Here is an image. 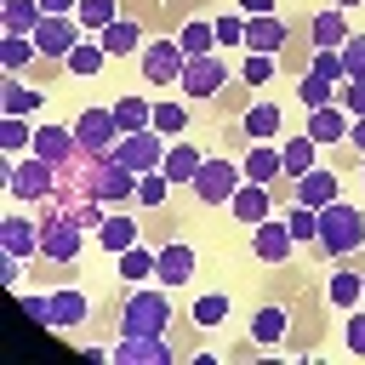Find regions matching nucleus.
I'll list each match as a JSON object with an SVG mask.
<instances>
[{"label": "nucleus", "mask_w": 365, "mask_h": 365, "mask_svg": "<svg viewBox=\"0 0 365 365\" xmlns=\"http://www.w3.org/2000/svg\"><path fill=\"white\" fill-rule=\"evenodd\" d=\"M68 171H80V188H86V194H97L103 205H114V200H131V194H137V171H131V165H120L114 154H80Z\"/></svg>", "instance_id": "nucleus-1"}, {"label": "nucleus", "mask_w": 365, "mask_h": 365, "mask_svg": "<svg viewBox=\"0 0 365 365\" xmlns=\"http://www.w3.org/2000/svg\"><path fill=\"white\" fill-rule=\"evenodd\" d=\"M359 245H365V211L348 205V200L319 205V251L325 257H354Z\"/></svg>", "instance_id": "nucleus-2"}, {"label": "nucleus", "mask_w": 365, "mask_h": 365, "mask_svg": "<svg viewBox=\"0 0 365 365\" xmlns=\"http://www.w3.org/2000/svg\"><path fill=\"white\" fill-rule=\"evenodd\" d=\"M165 325H171V297L137 285L131 302L120 308V331H125V336H165Z\"/></svg>", "instance_id": "nucleus-3"}, {"label": "nucleus", "mask_w": 365, "mask_h": 365, "mask_svg": "<svg viewBox=\"0 0 365 365\" xmlns=\"http://www.w3.org/2000/svg\"><path fill=\"white\" fill-rule=\"evenodd\" d=\"M240 177H245V171H240L234 160H205V165L194 171V200H200V205H228L234 188H240Z\"/></svg>", "instance_id": "nucleus-4"}, {"label": "nucleus", "mask_w": 365, "mask_h": 365, "mask_svg": "<svg viewBox=\"0 0 365 365\" xmlns=\"http://www.w3.org/2000/svg\"><path fill=\"white\" fill-rule=\"evenodd\" d=\"M74 137H80V154H114V143H120L125 131H120L114 108H86V114L74 120Z\"/></svg>", "instance_id": "nucleus-5"}, {"label": "nucleus", "mask_w": 365, "mask_h": 365, "mask_svg": "<svg viewBox=\"0 0 365 365\" xmlns=\"http://www.w3.org/2000/svg\"><path fill=\"white\" fill-rule=\"evenodd\" d=\"M182 63H188V51L177 40H148L143 46V80L148 86H177L182 80Z\"/></svg>", "instance_id": "nucleus-6"}, {"label": "nucleus", "mask_w": 365, "mask_h": 365, "mask_svg": "<svg viewBox=\"0 0 365 365\" xmlns=\"http://www.w3.org/2000/svg\"><path fill=\"white\" fill-rule=\"evenodd\" d=\"M177 86H182V97H217V91L228 86V63H222L217 51H205V57H188Z\"/></svg>", "instance_id": "nucleus-7"}, {"label": "nucleus", "mask_w": 365, "mask_h": 365, "mask_svg": "<svg viewBox=\"0 0 365 365\" xmlns=\"http://www.w3.org/2000/svg\"><path fill=\"white\" fill-rule=\"evenodd\" d=\"M114 160H120V165H131V171L143 177V171H160L165 143H160V131H154V125H148V131H125V137L114 143Z\"/></svg>", "instance_id": "nucleus-8"}, {"label": "nucleus", "mask_w": 365, "mask_h": 365, "mask_svg": "<svg viewBox=\"0 0 365 365\" xmlns=\"http://www.w3.org/2000/svg\"><path fill=\"white\" fill-rule=\"evenodd\" d=\"M6 182H11L17 200H46V194L57 188V165L40 160V154H29V160H17V165L6 171Z\"/></svg>", "instance_id": "nucleus-9"}, {"label": "nucleus", "mask_w": 365, "mask_h": 365, "mask_svg": "<svg viewBox=\"0 0 365 365\" xmlns=\"http://www.w3.org/2000/svg\"><path fill=\"white\" fill-rule=\"evenodd\" d=\"M29 154H40V160H51L57 171H68L74 160H80V137H74V125H40L34 131V143H29Z\"/></svg>", "instance_id": "nucleus-10"}, {"label": "nucleus", "mask_w": 365, "mask_h": 365, "mask_svg": "<svg viewBox=\"0 0 365 365\" xmlns=\"http://www.w3.org/2000/svg\"><path fill=\"white\" fill-rule=\"evenodd\" d=\"M80 245H86V228L80 222H40V257L46 262H57V268H68L74 257H80Z\"/></svg>", "instance_id": "nucleus-11"}, {"label": "nucleus", "mask_w": 365, "mask_h": 365, "mask_svg": "<svg viewBox=\"0 0 365 365\" xmlns=\"http://www.w3.org/2000/svg\"><path fill=\"white\" fill-rule=\"evenodd\" d=\"M34 46H40V57H51V63H68V51L80 46V23H74V17H40V29H34Z\"/></svg>", "instance_id": "nucleus-12"}, {"label": "nucleus", "mask_w": 365, "mask_h": 365, "mask_svg": "<svg viewBox=\"0 0 365 365\" xmlns=\"http://www.w3.org/2000/svg\"><path fill=\"white\" fill-rule=\"evenodd\" d=\"M291 228H285V217H262L257 228H251V251L262 257V262H285L291 257Z\"/></svg>", "instance_id": "nucleus-13"}, {"label": "nucleus", "mask_w": 365, "mask_h": 365, "mask_svg": "<svg viewBox=\"0 0 365 365\" xmlns=\"http://www.w3.org/2000/svg\"><path fill=\"white\" fill-rule=\"evenodd\" d=\"M154 279H160V285H188V279H194V245L165 240L160 257H154Z\"/></svg>", "instance_id": "nucleus-14"}, {"label": "nucleus", "mask_w": 365, "mask_h": 365, "mask_svg": "<svg viewBox=\"0 0 365 365\" xmlns=\"http://www.w3.org/2000/svg\"><path fill=\"white\" fill-rule=\"evenodd\" d=\"M120 365H171V348H165V336H125L120 331V342L108 348Z\"/></svg>", "instance_id": "nucleus-15"}, {"label": "nucleus", "mask_w": 365, "mask_h": 365, "mask_svg": "<svg viewBox=\"0 0 365 365\" xmlns=\"http://www.w3.org/2000/svg\"><path fill=\"white\" fill-rule=\"evenodd\" d=\"M331 200H342V177H336V171H319V165H314V171L297 177V205H314V211H319V205H331Z\"/></svg>", "instance_id": "nucleus-16"}, {"label": "nucleus", "mask_w": 365, "mask_h": 365, "mask_svg": "<svg viewBox=\"0 0 365 365\" xmlns=\"http://www.w3.org/2000/svg\"><path fill=\"white\" fill-rule=\"evenodd\" d=\"M86 314H91V297H86L80 285H57V291H51V325H57V331H74Z\"/></svg>", "instance_id": "nucleus-17"}, {"label": "nucleus", "mask_w": 365, "mask_h": 365, "mask_svg": "<svg viewBox=\"0 0 365 365\" xmlns=\"http://www.w3.org/2000/svg\"><path fill=\"white\" fill-rule=\"evenodd\" d=\"M228 211H234L245 228H257L262 217H274V211H268V182H240L234 200H228Z\"/></svg>", "instance_id": "nucleus-18"}, {"label": "nucleus", "mask_w": 365, "mask_h": 365, "mask_svg": "<svg viewBox=\"0 0 365 365\" xmlns=\"http://www.w3.org/2000/svg\"><path fill=\"white\" fill-rule=\"evenodd\" d=\"M279 125H285L279 103H251V108H245V120H240V131H245L251 143H274V137H279Z\"/></svg>", "instance_id": "nucleus-19"}, {"label": "nucleus", "mask_w": 365, "mask_h": 365, "mask_svg": "<svg viewBox=\"0 0 365 365\" xmlns=\"http://www.w3.org/2000/svg\"><path fill=\"white\" fill-rule=\"evenodd\" d=\"M200 165H205V154H200L188 137H177V143L165 148V160H160V171H165L171 182H194V171H200Z\"/></svg>", "instance_id": "nucleus-20"}, {"label": "nucleus", "mask_w": 365, "mask_h": 365, "mask_svg": "<svg viewBox=\"0 0 365 365\" xmlns=\"http://www.w3.org/2000/svg\"><path fill=\"white\" fill-rule=\"evenodd\" d=\"M308 34H314V51H342V40H348V23H342V6H331V11H314V23H308Z\"/></svg>", "instance_id": "nucleus-21"}, {"label": "nucleus", "mask_w": 365, "mask_h": 365, "mask_svg": "<svg viewBox=\"0 0 365 365\" xmlns=\"http://www.w3.org/2000/svg\"><path fill=\"white\" fill-rule=\"evenodd\" d=\"M308 137H314V143H348V114H342L336 103L308 108Z\"/></svg>", "instance_id": "nucleus-22"}, {"label": "nucleus", "mask_w": 365, "mask_h": 365, "mask_svg": "<svg viewBox=\"0 0 365 365\" xmlns=\"http://www.w3.org/2000/svg\"><path fill=\"white\" fill-rule=\"evenodd\" d=\"M0 245H6L11 257H34V251H40V222H29V217H6V222H0Z\"/></svg>", "instance_id": "nucleus-23"}, {"label": "nucleus", "mask_w": 365, "mask_h": 365, "mask_svg": "<svg viewBox=\"0 0 365 365\" xmlns=\"http://www.w3.org/2000/svg\"><path fill=\"white\" fill-rule=\"evenodd\" d=\"M97 40H103V51H108V57H131V51H143L137 17H114V23H108V29L97 34Z\"/></svg>", "instance_id": "nucleus-24"}, {"label": "nucleus", "mask_w": 365, "mask_h": 365, "mask_svg": "<svg viewBox=\"0 0 365 365\" xmlns=\"http://www.w3.org/2000/svg\"><path fill=\"white\" fill-rule=\"evenodd\" d=\"M245 46H251V51H274V57H279V46H285V23H279L274 11H268V17H251V23H245Z\"/></svg>", "instance_id": "nucleus-25"}, {"label": "nucleus", "mask_w": 365, "mask_h": 365, "mask_svg": "<svg viewBox=\"0 0 365 365\" xmlns=\"http://www.w3.org/2000/svg\"><path fill=\"white\" fill-rule=\"evenodd\" d=\"M103 63H108L103 40H97V34H80V46L68 51V63H63V68H68V74H80V80H91V74H97Z\"/></svg>", "instance_id": "nucleus-26"}, {"label": "nucleus", "mask_w": 365, "mask_h": 365, "mask_svg": "<svg viewBox=\"0 0 365 365\" xmlns=\"http://www.w3.org/2000/svg\"><path fill=\"white\" fill-rule=\"evenodd\" d=\"M245 182H274V177H285L279 171V148L274 143H251V154H245Z\"/></svg>", "instance_id": "nucleus-27"}, {"label": "nucleus", "mask_w": 365, "mask_h": 365, "mask_svg": "<svg viewBox=\"0 0 365 365\" xmlns=\"http://www.w3.org/2000/svg\"><path fill=\"white\" fill-rule=\"evenodd\" d=\"M114 120H120V131H148V125H154V103L137 97V91H125V97L114 103Z\"/></svg>", "instance_id": "nucleus-28"}, {"label": "nucleus", "mask_w": 365, "mask_h": 365, "mask_svg": "<svg viewBox=\"0 0 365 365\" xmlns=\"http://www.w3.org/2000/svg\"><path fill=\"white\" fill-rule=\"evenodd\" d=\"M325 297H331V308H359V297H365V274L336 268V274H331V285H325Z\"/></svg>", "instance_id": "nucleus-29"}, {"label": "nucleus", "mask_w": 365, "mask_h": 365, "mask_svg": "<svg viewBox=\"0 0 365 365\" xmlns=\"http://www.w3.org/2000/svg\"><path fill=\"white\" fill-rule=\"evenodd\" d=\"M314 148H319V143H314L308 131H302V137H291V143L279 148V171H285V177H302V171H314Z\"/></svg>", "instance_id": "nucleus-30"}, {"label": "nucleus", "mask_w": 365, "mask_h": 365, "mask_svg": "<svg viewBox=\"0 0 365 365\" xmlns=\"http://www.w3.org/2000/svg\"><path fill=\"white\" fill-rule=\"evenodd\" d=\"M97 245L103 251H125V245H137V217H103V228H97Z\"/></svg>", "instance_id": "nucleus-31"}, {"label": "nucleus", "mask_w": 365, "mask_h": 365, "mask_svg": "<svg viewBox=\"0 0 365 365\" xmlns=\"http://www.w3.org/2000/svg\"><path fill=\"white\" fill-rule=\"evenodd\" d=\"M154 257H160V251H148L143 240H137V245H125V251H120V279H131V285L154 279Z\"/></svg>", "instance_id": "nucleus-32"}, {"label": "nucleus", "mask_w": 365, "mask_h": 365, "mask_svg": "<svg viewBox=\"0 0 365 365\" xmlns=\"http://www.w3.org/2000/svg\"><path fill=\"white\" fill-rule=\"evenodd\" d=\"M0 63L17 74V68H29V63H40V46H34V34H6L0 40Z\"/></svg>", "instance_id": "nucleus-33"}, {"label": "nucleus", "mask_w": 365, "mask_h": 365, "mask_svg": "<svg viewBox=\"0 0 365 365\" xmlns=\"http://www.w3.org/2000/svg\"><path fill=\"white\" fill-rule=\"evenodd\" d=\"M40 17H46L40 0H6V17H0V23H6V34H34Z\"/></svg>", "instance_id": "nucleus-34"}, {"label": "nucleus", "mask_w": 365, "mask_h": 365, "mask_svg": "<svg viewBox=\"0 0 365 365\" xmlns=\"http://www.w3.org/2000/svg\"><path fill=\"white\" fill-rule=\"evenodd\" d=\"M297 97H302V108H325V103H336V80H325V74H302L297 80Z\"/></svg>", "instance_id": "nucleus-35"}, {"label": "nucleus", "mask_w": 365, "mask_h": 365, "mask_svg": "<svg viewBox=\"0 0 365 365\" xmlns=\"http://www.w3.org/2000/svg\"><path fill=\"white\" fill-rule=\"evenodd\" d=\"M0 103H6V114H23V120H29V114L40 108V91H34V86H23V80L11 74V80L0 86Z\"/></svg>", "instance_id": "nucleus-36"}, {"label": "nucleus", "mask_w": 365, "mask_h": 365, "mask_svg": "<svg viewBox=\"0 0 365 365\" xmlns=\"http://www.w3.org/2000/svg\"><path fill=\"white\" fill-rule=\"evenodd\" d=\"M285 325H291V319H285V308H274V302H268V308H257V314H251V342H279V336H285Z\"/></svg>", "instance_id": "nucleus-37"}, {"label": "nucleus", "mask_w": 365, "mask_h": 365, "mask_svg": "<svg viewBox=\"0 0 365 365\" xmlns=\"http://www.w3.org/2000/svg\"><path fill=\"white\" fill-rule=\"evenodd\" d=\"M114 17H120V11H114V0H80V6H74V23H80L86 34H103Z\"/></svg>", "instance_id": "nucleus-38"}, {"label": "nucleus", "mask_w": 365, "mask_h": 365, "mask_svg": "<svg viewBox=\"0 0 365 365\" xmlns=\"http://www.w3.org/2000/svg\"><path fill=\"white\" fill-rule=\"evenodd\" d=\"M177 46H182L188 57H205V51L217 46V29H211L205 17H194V23H182V40H177Z\"/></svg>", "instance_id": "nucleus-39"}, {"label": "nucleus", "mask_w": 365, "mask_h": 365, "mask_svg": "<svg viewBox=\"0 0 365 365\" xmlns=\"http://www.w3.org/2000/svg\"><path fill=\"white\" fill-rule=\"evenodd\" d=\"M154 131L160 137H182L188 131V108L182 103H154Z\"/></svg>", "instance_id": "nucleus-40"}, {"label": "nucleus", "mask_w": 365, "mask_h": 365, "mask_svg": "<svg viewBox=\"0 0 365 365\" xmlns=\"http://www.w3.org/2000/svg\"><path fill=\"white\" fill-rule=\"evenodd\" d=\"M274 63H279L274 51H251V57L240 63V80H245V86H268V80H274Z\"/></svg>", "instance_id": "nucleus-41"}, {"label": "nucleus", "mask_w": 365, "mask_h": 365, "mask_svg": "<svg viewBox=\"0 0 365 365\" xmlns=\"http://www.w3.org/2000/svg\"><path fill=\"white\" fill-rule=\"evenodd\" d=\"M29 143H34L29 120H23V114H6V120H0V148H6V154H17V148H29Z\"/></svg>", "instance_id": "nucleus-42"}, {"label": "nucleus", "mask_w": 365, "mask_h": 365, "mask_svg": "<svg viewBox=\"0 0 365 365\" xmlns=\"http://www.w3.org/2000/svg\"><path fill=\"white\" fill-rule=\"evenodd\" d=\"M285 228H291V240H319V211L314 205H291L285 211Z\"/></svg>", "instance_id": "nucleus-43"}, {"label": "nucleus", "mask_w": 365, "mask_h": 365, "mask_svg": "<svg viewBox=\"0 0 365 365\" xmlns=\"http://www.w3.org/2000/svg\"><path fill=\"white\" fill-rule=\"evenodd\" d=\"M222 319H228V297H222V291H205V297L194 302V325L211 331V325H222Z\"/></svg>", "instance_id": "nucleus-44"}, {"label": "nucleus", "mask_w": 365, "mask_h": 365, "mask_svg": "<svg viewBox=\"0 0 365 365\" xmlns=\"http://www.w3.org/2000/svg\"><path fill=\"white\" fill-rule=\"evenodd\" d=\"M165 188H171L165 171H143L137 177V205H165Z\"/></svg>", "instance_id": "nucleus-45"}, {"label": "nucleus", "mask_w": 365, "mask_h": 365, "mask_svg": "<svg viewBox=\"0 0 365 365\" xmlns=\"http://www.w3.org/2000/svg\"><path fill=\"white\" fill-rule=\"evenodd\" d=\"M342 80H365V34L342 40Z\"/></svg>", "instance_id": "nucleus-46"}, {"label": "nucleus", "mask_w": 365, "mask_h": 365, "mask_svg": "<svg viewBox=\"0 0 365 365\" xmlns=\"http://www.w3.org/2000/svg\"><path fill=\"white\" fill-rule=\"evenodd\" d=\"M211 29H217V46H245V17L222 11V17H211Z\"/></svg>", "instance_id": "nucleus-47"}, {"label": "nucleus", "mask_w": 365, "mask_h": 365, "mask_svg": "<svg viewBox=\"0 0 365 365\" xmlns=\"http://www.w3.org/2000/svg\"><path fill=\"white\" fill-rule=\"evenodd\" d=\"M336 108H342L348 120H359V114H365V80H342V91H336Z\"/></svg>", "instance_id": "nucleus-48"}, {"label": "nucleus", "mask_w": 365, "mask_h": 365, "mask_svg": "<svg viewBox=\"0 0 365 365\" xmlns=\"http://www.w3.org/2000/svg\"><path fill=\"white\" fill-rule=\"evenodd\" d=\"M314 74H325V80H342V51H314V63H308Z\"/></svg>", "instance_id": "nucleus-49"}, {"label": "nucleus", "mask_w": 365, "mask_h": 365, "mask_svg": "<svg viewBox=\"0 0 365 365\" xmlns=\"http://www.w3.org/2000/svg\"><path fill=\"white\" fill-rule=\"evenodd\" d=\"M23 314H29V319H40V325H51V297L29 291V297H23Z\"/></svg>", "instance_id": "nucleus-50"}, {"label": "nucleus", "mask_w": 365, "mask_h": 365, "mask_svg": "<svg viewBox=\"0 0 365 365\" xmlns=\"http://www.w3.org/2000/svg\"><path fill=\"white\" fill-rule=\"evenodd\" d=\"M348 354H365V314H348V331H342Z\"/></svg>", "instance_id": "nucleus-51"}, {"label": "nucleus", "mask_w": 365, "mask_h": 365, "mask_svg": "<svg viewBox=\"0 0 365 365\" xmlns=\"http://www.w3.org/2000/svg\"><path fill=\"white\" fill-rule=\"evenodd\" d=\"M0 279H6V285H17V279H23V257H11V251H6V257H0Z\"/></svg>", "instance_id": "nucleus-52"}, {"label": "nucleus", "mask_w": 365, "mask_h": 365, "mask_svg": "<svg viewBox=\"0 0 365 365\" xmlns=\"http://www.w3.org/2000/svg\"><path fill=\"white\" fill-rule=\"evenodd\" d=\"M74 6H80V0H40L46 17H74Z\"/></svg>", "instance_id": "nucleus-53"}, {"label": "nucleus", "mask_w": 365, "mask_h": 365, "mask_svg": "<svg viewBox=\"0 0 365 365\" xmlns=\"http://www.w3.org/2000/svg\"><path fill=\"white\" fill-rule=\"evenodd\" d=\"M348 143H354V154L365 160V114H359V120H348Z\"/></svg>", "instance_id": "nucleus-54"}, {"label": "nucleus", "mask_w": 365, "mask_h": 365, "mask_svg": "<svg viewBox=\"0 0 365 365\" xmlns=\"http://www.w3.org/2000/svg\"><path fill=\"white\" fill-rule=\"evenodd\" d=\"M240 11H245V17H268V11H274V0H240Z\"/></svg>", "instance_id": "nucleus-55"}, {"label": "nucleus", "mask_w": 365, "mask_h": 365, "mask_svg": "<svg viewBox=\"0 0 365 365\" xmlns=\"http://www.w3.org/2000/svg\"><path fill=\"white\" fill-rule=\"evenodd\" d=\"M336 6H342V11H348V6H359V0H336Z\"/></svg>", "instance_id": "nucleus-56"}]
</instances>
